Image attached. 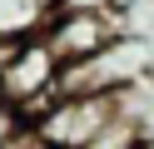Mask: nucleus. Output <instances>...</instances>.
<instances>
[{
  "instance_id": "obj_2",
  "label": "nucleus",
  "mask_w": 154,
  "mask_h": 149,
  "mask_svg": "<svg viewBox=\"0 0 154 149\" xmlns=\"http://www.w3.org/2000/svg\"><path fill=\"white\" fill-rule=\"evenodd\" d=\"M40 35L60 65H80V60L100 55L104 45L119 40V20H114V10H104V15H50V25Z\"/></svg>"
},
{
  "instance_id": "obj_4",
  "label": "nucleus",
  "mask_w": 154,
  "mask_h": 149,
  "mask_svg": "<svg viewBox=\"0 0 154 149\" xmlns=\"http://www.w3.org/2000/svg\"><path fill=\"white\" fill-rule=\"evenodd\" d=\"M35 149H50V144H35Z\"/></svg>"
},
{
  "instance_id": "obj_1",
  "label": "nucleus",
  "mask_w": 154,
  "mask_h": 149,
  "mask_svg": "<svg viewBox=\"0 0 154 149\" xmlns=\"http://www.w3.org/2000/svg\"><path fill=\"white\" fill-rule=\"evenodd\" d=\"M114 114H119V89L114 95H60L30 129L50 149H90Z\"/></svg>"
},
{
  "instance_id": "obj_3",
  "label": "nucleus",
  "mask_w": 154,
  "mask_h": 149,
  "mask_svg": "<svg viewBox=\"0 0 154 149\" xmlns=\"http://www.w3.org/2000/svg\"><path fill=\"white\" fill-rule=\"evenodd\" d=\"M114 10V0H55L50 15H104Z\"/></svg>"
}]
</instances>
